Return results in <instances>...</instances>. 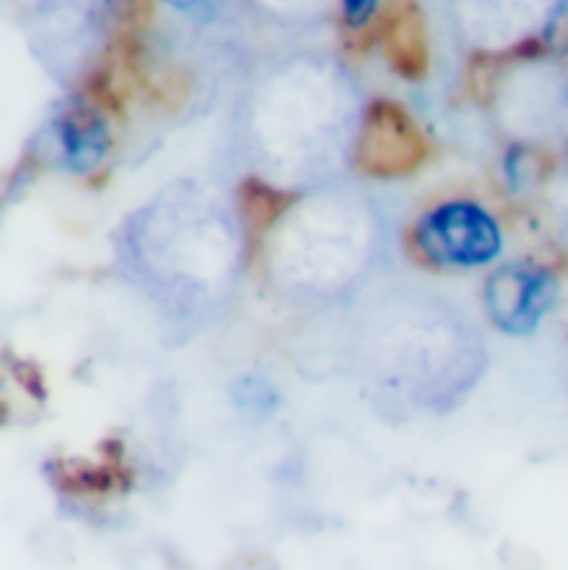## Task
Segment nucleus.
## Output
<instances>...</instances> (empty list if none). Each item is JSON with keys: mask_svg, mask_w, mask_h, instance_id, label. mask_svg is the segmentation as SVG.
Instances as JSON below:
<instances>
[{"mask_svg": "<svg viewBox=\"0 0 568 570\" xmlns=\"http://www.w3.org/2000/svg\"><path fill=\"white\" fill-rule=\"evenodd\" d=\"M411 233L419 255L441 269H474L502 253L497 219L469 199L435 205L419 216Z\"/></svg>", "mask_w": 568, "mask_h": 570, "instance_id": "nucleus-1", "label": "nucleus"}, {"mask_svg": "<svg viewBox=\"0 0 568 570\" xmlns=\"http://www.w3.org/2000/svg\"><path fill=\"white\" fill-rule=\"evenodd\" d=\"M428 141L411 114L391 100L369 102L355 145V169L369 178L408 175L424 161Z\"/></svg>", "mask_w": 568, "mask_h": 570, "instance_id": "nucleus-2", "label": "nucleus"}, {"mask_svg": "<svg viewBox=\"0 0 568 570\" xmlns=\"http://www.w3.org/2000/svg\"><path fill=\"white\" fill-rule=\"evenodd\" d=\"M560 283L536 261H513L486 281V311L508 335L536 333L541 318L558 305Z\"/></svg>", "mask_w": 568, "mask_h": 570, "instance_id": "nucleus-3", "label": "nucleus"}, {"mask_svg": "<svg viewBox=\"0 0 568 570\" xmlns=\"http://www.w3.org/2000/svg\"><path fill=\"white\" fill-rule=\"evenodd\" d=\"M383 48L391 67L408 81H422L428 72V45H424V22L417 6H396L385 20Z\"/></svg>", "mask_w": 568, "mask_h": 570, "instance_id": "nucleus-4", "label": "nucleus"}, {"mask_svg": "<svg viewBox=\"0 0 568 570\" xmlns=\"http://www.w3.org/2000/svg\"><path fill=\"white\" fill-rule=\"evenodd\" d=\"M56 130H59V145L65 150L67 167L76 173L95 169L109 153V128L92 108H72L56 122Z\"/></svg>", "mask_w": 568, "mask_h": 570, "instance_id": "nucleus-5", "label": "nucleus"}, {"mask_svg": "<svg viewBox=\"0 0 568 570\" xmlns=\"http://www.w3.org/2000/svg\"><path fill=\"white\" fill-rule=\"evenodd\" d=\"M294 203V194L277 191L272 186L261 184L258 178H247L238 186V210H242V222L253 233H264L272 227V222Z\"/></svg>", "mask_w": 568, "mask_h": 570, "instance_id": "nucleus-6", "label": "nucleus"}, {"mask_svg": "<svg viewBox=\"0 0 568 570\" xmlns=\"http://www.w3.org/2000/svg\"><path fill=\"white\" fill-rule=\"evenodd\" d=\"M541 48L558 56L568 53V3L552 6L541 28Z\"/></svg>", "mask_w": 568, "mask_h": 570, "instance_id": "nucleus-7", "label": "nucleus"}, {"mask_svg": "<svg viewBox=\"0 0 568 570\" xmlns=\"http://www.w3.org/2000/svg\"><path fill=\"white\" fill-rule=\"evenodd\" d=\"M378 11L380 6L372 3V0H350V3L341 6V20H344L346 31L361 33L378 17Z\"/></svg>", "mask_w": 568, "mask_h": 570, "instance_id": "nucleus-8", "label": "nucleus"}]
</instances>
